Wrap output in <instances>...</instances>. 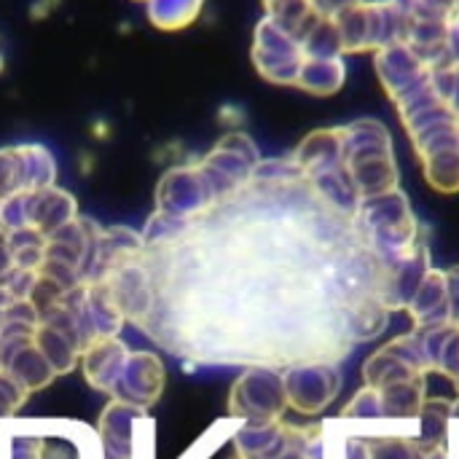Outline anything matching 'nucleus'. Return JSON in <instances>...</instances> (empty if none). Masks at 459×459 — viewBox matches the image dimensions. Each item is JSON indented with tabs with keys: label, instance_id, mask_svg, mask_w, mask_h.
I'll use <instances>...</instances> for the list:
<instances>
[{
	"label": "nucleus",
	"instance_id": "15",
	"mask_svg": "<svg viewBox=\"0 0 459 459\" xmlns=\"http://www.w3.org/2000/svg\"><path fill=\"white\" fill-rule=\"evenodd\" d=\"M446 296H449V325L459 328V266L446 272Z\"/></svg>",
	"mask_w": 459,
	"mask_h": 459
},
{
	"label": "nucleus",
	"instance_id": "9",
	"mask_svg": "<svg viewBox=\"0 0 459 459\" xmlns=\"http://www.w3.org/2000/svg\"><path fill=\"white\" fill-rule=\"evenodd\" d=\"M409 312L414 317V325L420 331L425 328H441L449 325V296H446V272L430 269L425 282L420 285L417 296L409 304Z\"/></svg>",
	"mask_w": 459,
	"mask_h": 459
},
{
	"label": "nucleus",
	"instance_id": "11",
	"mask_svg": "<svg viewBox=\"0 0 459 459\" xmlns=\"http://www.w3.org/2000/svg\"><path fill=\"white\" fill-rule=\"evenodd\" d=\"M425 180L430 183V188H436L438 194H457L459 191V137L444 140L428 151H422L420 156Z\"/></svg>",
	"mask_w": 459,
	"mask_h": 459
},
{
	"label": "nucleus",
	"instance_id": "18",
	"mask_svg": "<svg viewBox=\"0 0 459 459\" xmlns=\"http://www.w3.org/2000/svg\"><path fill=\"white\" fill-rule=\"evenodd\" d=\"M433 3H441V5H449L455 11V0H433Z\"/></svg>",
	"mask_w": 459,
	"mask_h": 459
},
{
	"label": "nucleus",
	"instance_id": "6",
	"mask_svg": "<svg viewBox=\"0 0 459 459\" xmlns=\"http://www.w3.org/2000/svg\"><path fill=\"white\" fill-rule=\"evenodd\" d=\"M304 59L307 56H304L301 40L293 32H288L282 24H277L274 19L266 16L255 27L253 62L266 81L282 83V86H296Z\"/></svg>",
	"mask_w": 459,
	"mask_h": 459
},
{
	"label": "nucleus",
	"instance_id": "2",
	"mask_svg": "<svg viewBox=\"0 0 459 459\" xmlns=\"http://www.w3.org/2000/svg\"><path fill=\"white\" fill-rule=\"evenodd\" d=\"M344 172L360 202L401 188L393 137L377 118H360L344 126Z\"/></svg>",
	"mask_w": 459,
	"mask_h": 459
},
{
	"label": "nucleus",
	"instance_id": "3",
	"mask_svg": "<svg viewBox=\"0 0 459 459\" xmlns=\"http://www.w3.org/2000/svg\"><path fill=\"white\" fill-rule=\"evenodd\" d=\"M0 436L5 459H102L100 441L75 422H11Z\"/></svg>",
	"mask_w": 459,
	"mask_h": 459
},
{
	"label": "nucleus",
	"instance_id": "1",
	"mask_svg": "<svg viewBox=\"0 0 459 459\" xmlns=\"http://www.w3.org/2000/svg\"><path fill=\"white\" fill-rule=\"evenodd\" d=\"M355 223H358L366 245L385 264L387 280L422 245H428L425 237H422V226L414 218L411 204H409V199H406V194L401 188L390 191L385 196L366 199L360 204L358 215H355Z\"/></svg>",
	"mask_w": 459,
	"mask_h": 459
},
{
	"label": "nucleus",
	"instance_id": "10",
	"mask_svg": "<svg viewBox=\"0 0 459 459\" xmlns=\"http://www.w3.org/2000/svg\"><path fill=\"white\" fill-rule=\"evenodd\" d=\"M137 420H143V411L126 403H110V409H105L100 425L102 459H132V430Z\"/></svg>",
	"mask_w": 459,
	"mask_h": 459
},
{
	"label": "nucleus",
	"instance_id": "5",
	"mask_svg": "<svg viewBox=\"0 0 459 459\" xmlns=\"http://www.w3.org/2000/svg\"><path fill=\"white\" fill-rule=\"evenodd\" d=\"M428 374H430V360L417 328L377 350L363 366L366 387H387L398 382L422 379Z\"/></svg>",
	"mask_w": 459,
	"mask_h": 459
},
{
	"label": "nucleus",
	"instance_id": "12",
	"mask_svg": "<svg viewBox=\"0 0 459 459\" xmlns=\"http://www.w3.org/2000/svg\"><path fill=\"white\" fill-rule=\"evenodd\" d=\"M344 59H304L296 86L315 97H331L344 86Z\"/></svg>",
	"mask_w": 459,
	"mask_h": 459
},
{
	"label": "nucleus",
	"instance_id": "13",
	"mask_svg": "<svg viewBox=\"0 0 459 459\" xmlns=\"http://www.w3.org/2000/svg\"><path fill=\"white\" fill-rule=\"evenodd\" d=\"M449 428H452V401L444 398H428L420 411V436L417 444L422 449L444 446L449 444Z\"/></svg>",
	"mask_w": 459,
	"mask_h": 459
},
{
	"label": "nucleus",
	"instance_id": "19",
	"mask_svg": "<svg viewBox=\"0 0 459 459\" xmlns=\"http://www.w3.org/2000/svg\"><path fill=\"white\" fill-rule=\"evenodd\" d=\"M459 11V0H455V13H457Z\"/></svg>",
	"mask_w": 459,
	"mask_h": 459
},
{
	"label": "nucleus",
	"instance_id": "14",
	"mask_svg": "<svg viewBox=\"0 0 459 459\" xmlns=\"http://www.w3.org/2000/svg\"><path fill=\"white\" fill-rule=\"evenodd\" d=\"M202 3L204 0H151L148 16L161 30H178L199 16Z\"/></svg>",
	"mask_w": 459,
	"mask_h": 459
},
{
	"label": "nucleus",
	"instance_id": "7",
	"mask_svg": "<svg viewBox=\"0 0 459 459\" xmlns=\"http://www.w3.org/2000/svg\"><path fill=\"white\" fill-rule=\"evenodd\" d=\"M288 409L315 417L325 411L342 390V371L333 363H299L282 374Z\"/></svg>",
	"mask_w": 459,
	"mask_h": 459
},
{
	"label": "nucleus",
	"instance_id": "4",
	"mask_svg": "<svg viewBox=\"0 0 459 459\" xmlns=\"http://www.w3.org/2000/svg\"><path fill=\"white\" fill-rule=\"evenodd\" d=\"M288 409L285 382L277 368L253 366L242 374L229 395V411L242 425H269L280 422Z\"/></svg>",
	"mask_w": 459,
	"mask_h": 459
},
{
	"label": "nucleus",
	"instance_id": "8",
	"mask_svg": "<svg viewBox=\"0 0 459 459\" xmlns=\"http://www.w3.org/2000/svg\"><path fill=\"white\" fill-rule=\"evenodd\" d=\"M374 67L393 102H398L403 94L417 89L430 75V67L409 43H390L379 48L374 54Z\"/></svg>",
	"mask_w": 459,
	"mask_h": 459
},
{
	"label": "nucleus",
	"instance_id": "17",
	"mask_svg": "<svg viewBox=\"0 0 459 459\" xmlns=\"http://www.w3.org/2000/svg\"><path fill=\"white\" fill-rule=\"evenodd\" d=\"M446 54H449V62L459 65V11L452 13L449 27H446Z\"/></svg>",
	"mask_w": 459,
	"mask_h": 459
},
{
	"label": "nucleus",
	"instance_id": "20",
	"mask_svg": "<svg viewBox=\"0 0 459 459\" xmlns=\"http://www.w3.org/2000/svg\"><path fill=\"white\" fill-rule=\"evenodd\" d=\"M231 459H245V457H239V455H234V457H231Z\"/></svg>",
	"mask_w": 459,
	"mask_h": 459
},
{
	"label": "nucleus",
	"instance_id": "16",
	"mask_svg": "<svg viewBox=\"0 0 459 459\" xmlns=\"http://www.w3.org/2000/svg\"><path fill=\"white\" fill-rule=\"evenodd\" d=\"M312 3V11L323 19H336L339 13H344L347 8L358 5L360 0H309Z\"/></svg>",
	"mask_w": 459,
	"mask_h": 459
}]
</instances>
